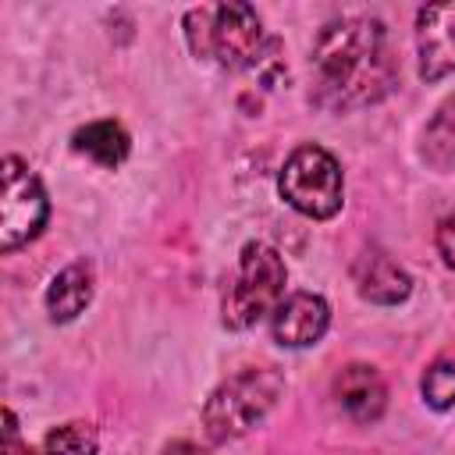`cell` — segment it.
Listing matches in <instances>:
<instances>
[{"mask_svg":"<svg viewBox=\"0 0 455 455\" xmlns=\"http://www.w3.org/2000/svg\"><path fill=\"white\" fill-rule=\"evenodd\" d=\"M334 398L352 419L373 423V419H380V412L387 405V384L373 366L352 363L334 377Z\"/></svg>","mask_w":455,"mask_h":455,"instance_id":"cell-9","label":"cell"},{"mask_svg":"<svg viewBox=\"0 0 455 455\" xmlns=\"http://www.w3.org/2000/svg\"><path fill=\"white\" fill-rule=\"evenodd\" d=\"M316 100L331 110L377 103L395 82V60L387 53L384 25L366 14L327 21L313 43Z\"/></svg>","mask_w":455,"mask_h":455,"instance_id":"cell-1","label":"cell"},{"mask_svg":"<svg viewBox=\"0 0 455 455\" xmlns=\"http://www.w3.org/2000/svg\"><path fill=\"white\" fill-rule=\"evenodd\" d=\"M331 323V309L320 295L313 291H295L288 295L277 309H274V320H270V331H274V341L284 345V348H306L313 341L323 338Z\"/></svg>","mask_w":455,"mask_h":455,"instance_id":"cell-8","label":"cell"},{"mask_svg":"<svg viewBox=\"0 0 455 455\" xmlns=\"http://www.w3.org/2000/svg\"><path fill=\"white\" fill-rule=\"evenodd\" d=\"M277 188L291 210H299L302 217H313V220L334 217L341 210V192H345L338 160L316 142L291 149V156L281 167Z\"/></svg>","mask_w":455,"mask_h":455,"instance_id":"cell-5","label":"cell"},{"mask_svg":"<svg viewBox=\"0 0 455 455\" xmlns=\"http://www.w3.org/2000/svg\"><path fill=\"white\" fill-rule=\"evenodd\" d=\"M92 299V263L78 259L68 263L46 288V313L53 323H68L75 320Z\"/></svg>","mask_w":455,"mask_h":455,"instance_id":"cell-11","label":"cell"},{"mask_svg":"<svg viewBox=\"0 0 455 455\" xmlns=\"http://www.w3.org/2000/svg\"><path fill=\"white\" fill-rule=\"evenodd\" d=\"M164 455H206V451L199 444H192V441H171L164 448Z\"/></svg>","mask_w":455,"mask_h":455,"instance_id":"cell-16","label":"cell"},{"mask_svg":"<svg viewBox=\"0 0 455 455\" xmlns=\"http://www.w3.org/2000/svg\"><path fill=\"white\" fill-rule=\"evenodd\" d=\"M71 146H75V153L96 160L100 167H117V164H124L132 139L117 121H92L71 135Z\"/></svg>","mask_w":455,"mask_h":455,"instance_id":"cell-12","label":"cell"},{"mask_svg":"<svg viewBox=\"0 0 455 455\" xmlns=\"http://www.w3.org/2000/svg\"><path fill=\"white\" fill-rule=\"evenodd\" d=\"M284 259L267 242H249L238 259V274L224 291V323L231 331H245L259 323L267 313L281 306L284 295Z\"/></svg>","mask_w":455,"mask_h":455,"instance_id":"cell-4","label":"cell"},{"mask_svg":"<svg viewBox=\"0 0 455 455\" xmlns=\"http://www.w3.org/2000/svg\"><path fill=\"white\" fill-rule=\"evenodd\" d=\"M185 39L192 57H213L228 71H245L263 60V25L249 4L192 7L185 14Z\"/></svg>","mask_w":455,"mask_h":455,"instance_id":"cell-2","label":"cell"},{"mask_svg":"<svg viewBox=\"0 0 455 455\" xmlns=\"http://www.w3.org/2000/svg\"><path fill=\"white\" fill-rule=\"evenodd\" d=\"M0 245L4 252H14L18 245L32 242L50 213L46 192L39 185V178L25 167L21 156H4V171H0Z\"/></svg>","mask_w":455,"mask_h":455,"instance_id":"cell-6","label":"cell"},{"mask_svg":"<svg viewBox=\"0 0 455 455\" xmlns=\"http://www.w3.org/2000/svg\"><path fill=\"white\" fill-rule=\"evenodd\" d=\"M281 391H284V380L270 366H249V370L228 377L203 405V427H206L210 441L224 444V441L249 434L277 405Z\"/></svg>","mask_w":455,"mask_h":455,"instance_id":"cell-3","label":"cell"},{"mask_svg":"<svg viewBox=\"0 0 455 455\" xmlns=\"http://www.w3.org/2000/svg\"><path fill=\"white\" fill-rule=\"evenodd\" d=\"M437 252H441V259L455 270V213L437 224Z\"/></svg>","mask_w":455,"mask_h":455,"instance_id":"cell-15","label":"cell"},{"mask_svg":"<svg viewBox=\"0 0 455 455\" xmlns=\"http://www.w3.org/2000/svg\"><path fill=\"white\" fill-rule=\"evenodd\" d=\"M352 277H355L359 295H363L366 302H377V306H395V302H402V299L409 295V288H412L409 274H405L387 252H380V249H366V252L355 259Z\"/></svg>","mask_w":455,"mask_h":455,"instance_id":"cell-10","label":"cell"},{"mask_svg":"<svg viewBox=\"0 0 455 455\" xmlns=\"http://www.w3.org/2000/svg\"><path fill=\"white\" fill-rule=\"evenodd\" d=\"M423 156L437 171L455 164V96H448L437 107V114L430 117V124L423 132Z\"/></svg>","mask_w":455,"mask_h":455,"instance_id":"cell-13","label":"cell"},{"mask_svg":"<svg viewBox=\"0 0 455 455\" xmlns=\"http://www.w3.org/2000/svg\"><path fill=\"white\" fill-rule=\"evenodd\" d=\"M416 53H419V78L427 82H437L448 71H455V0L419 7Z\"/></svg>","mask_w":455,"mask_h":455,"instance_id":"cell-7","label":"cell"},{"mask_svg":"<svg viewBox=\"0 0 455 455\" xmlns=\"http://www.w3.org/2000/svg\"><path fill=\"white\" fill-rule=\"evenodd\" d=\"M419 391H423V402L430 409H451L455 405V352H444L427 366Z\"/></svg>","mask_w":455,"mask_h":455,"instance_id":"cell-14","label":"cell"}]
</instances>
